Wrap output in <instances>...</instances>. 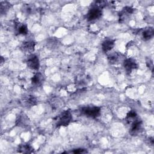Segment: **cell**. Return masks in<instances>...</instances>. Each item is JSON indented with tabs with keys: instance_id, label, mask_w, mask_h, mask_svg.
Instances as JSON below:
<instances>
[{
	"instance_id": "cell-1",
	"label": "cell",
	"mask_w": 154,
	"mask_h": 154,
	"mask_svg": "<svg viewBox=\"0 0 154 154\" xmlns=\"http://www.w3.org/2000/svg\"><path fill=\"white\" fill-rule=\"evenodd\" d=\"M72 120V116L69 110H65L62 112L57 120V126H67Z\"/></svg>"
},
{
	"instance_id": "cell-2",
	"label": "cell",
	"mask_w": 154,
	"mask_h": 154,
	"mask_svg": "<svg viewBox=\"0 0 154 154\" xmlns=\"http://www.w3.org/2000/svg\"><path fill=\"white\" fill-rule=\"evenodd\" d=\"M80 111L84 116L92 119H96L100 114V108L96 106H84L81 109Z\"/></svg>"
},
{
	"instance_id": "cell-3",
	"label": "cell",
	"mask_w": 154,
	"mask_h": 154,
	"mask_svg": "<svg viewBox=\"0 0 154 154\" xmlns=\"http://www.w3.org/2000/svg\"><path fill=\"white\" fill-rule=\"evenodd\" d=\"M131 128L129 129V133L131 135L136 136L140 134L143 131V122L138 117L135 120L129 123Z\"/></svg>"
},
{
	"instance_id": "cell-4",
	"label": "cell",
	"mask_w": 154,
	"mask_h": 154,
	"mask_svg": "<svg viewBox=\"0 0 154 154\" xmlns=\"http://www.w3.org/2000/svg\"><path fill=\"white\" fill-rule=\"evenodd\" d=\"M102 15V9L91 6L87 14V19L88 21H93L99 19Z\"/></svg>"
},
{
	"instance_id": "cell-5",
	"label": "cell",
	"mask_w": 154,
	"mask_h": 154,
	"mask_svg": "<svg viewBox=\"0 0 154 154\" xmlns=\"http://www.w3.org/2000/svg\"><path fill=\"white\" fill-rule=\"evenodd\" d=\"M27 66L32 70H38L40 67V61L37 55L30 54L28 55L26 61Z\"/></svg>"
},
{
	"instance_id": "cell-6",
	"label": "cell",
	"mask_w": 154,
	"mask_h": 154,
	"mask_svg": "<svg viewBox=\"0 0 154 154\" xmlns=\"http://www.w3.org/2000/svg\"><path fill=\"white\" fill-rule=\"evenodd\" d=\"M134 9L131 7L126 6L124 7L119 13V22L121 23L126 22L134 13Z\"/></svg>"
},
{
	"instance_id": "cell-7",
	"label": "cell",
	"mask_w": 154,
	"mask_h": 154,
	"mask_svg": "<svg viewBox=\"0 0 154 154\" xmlns=\"http://www.w3.org/2000/svg\"><path fill=\"white\" fill-rule=\"evenodd\" d=\"M123 67L127 73H131L134 70L137 69L138 64L134 59L129 58L123 60Z\"/></svg>"
},
{
	"instance_id": "cell-8",
	"label": "cell",
	"mask_w": 154,
	"mask_h": 154,
	"mask_svg": "<svg viewBox=\"0 0 154 154\" xmlns=\"http://www.w3.org/2000/svg\"><path fill=\"white\" fill-rule=\"evenodd\" d=\"M35 43L33 41H27L22 43L20 47V49L25 53H32L35 49Z\"/></svg>"
},
{
	"instance_id": "cell-9",
	"label": "cell",
	"mask_w": 154,
	"mask_h": 154,
	"mask_svg": "<svg viewBox=\"0 0 154 154\" xmlns=\"http://www.w3.org/2000/svg\"><path fill=\"white\" fill-rule=\"evenodd\" d=\"M29 119L27 117L26 115H25V114L19 115L16 121V125L17 126L21 128H26L29 125Z\"/></svg>"
},
{
	"instance_id": "cell-10",
	"label": "cell",
	"mask_w": 154,
	"mask_h": 154,
	"mask_svg": "<svg viewBox=\"0 0 154 154\" xmlns=\"http://www.w3.org/2000/svg\"><path fill=\"white\" fill-rule=\"evenodd\" d=\"M123 55L119 52H113L108 57V60L111 64H117L122 60Z\"/></svg>"
},
{
	"instance_id": "cell-11",
	"label": "cell",
	"mask_w": 154,
	"mask_h": 154,
	"mask_svg": "<svg viewBox=\"0 0 154 154\" xmlns=\"http://www.w3.org/2000/svg\"><path fill=\"white\" fill-rule=\"evenodd\" d=\"M115 45V40L108 38L105 40L102 43V49L103 52H107L111 51Z\"/></svg>"
},
{
	"instance_id": "cell-12",
	"label": "cell",
	"mask_w": 154,
	"mask_h": 154,
	"mask_svg": "<svg viewBox=\"0 0 154 154\" xmlns=\"http://www.w3.org/2000/svg\"><path fill=\"white\" fill-rule=\"evenodd\" d=\"M44 81V76L40 72L35 73L31 78V83L33 85L40 86Z\"/></svg>"
},
{
	"instance_id": "cell-13",
	"label": "cell",
	"mask_w": 154,
	"mask_h": 154,
	"mask_svg": "<svg viewBox=\"0 0 154 154\" xmlns=\"http://www.w3.org/2000/svg\"><path fill=\"white\" fill-rule=\"evenodd\" d=\"M142 38L144 40L147 41L151 39L154 35V30L152 27H148L143 29L141 32Z\"/></svg>"
},
{
	"instance_id": "cell-14",
	"label": "cell",
	"mask_w": 154,
	"mask_h": 154,
	"mask_svg": "<svg viewBox=\"0 0 154 154\" xmlns=\"http://www.w3.org/2000/svg\"><path fill=\"white\" fill-rule=\"evenodd\" d=\"M17 151L22 153H31L34 152L33 148L29 144H20L17 148Z\"/></svg>"
},
{
	"instance_id": "cell-15",
	"label": "cell",
	"mask_w": 154,
	"mask_h": 154,
	"mask_svg": "<svg viewBox=\"0 0 154 154\" xmlns=\"http://www.w3.org/2000/svg\"><path fill=\"white\" fill-rule=\"evenodd\" d=\"M15 28L17 34L20 35H26L28 34V27L25 24H20L19 23H18L17 24H16Z\"/></svg>"
},
{
	"instance_id": "cell-16",
	"label": "cell",
	"mask_w": 154,
	"mask_h": 154,
	"mask_svg": "<svg viewBox=\"0 0 154 154\" xmlns=\"http://www.w3.org/2000/svg\"><path fill=\"white\" fill-rule=\"evenodd\" d=\"M137 118H138V116L136 112L134 110H131L127 114L126 117V120L128 123L129 124Z\"/></svg>"
},
{
	"instance_id": "cell-17",
	"label": "cell",
	"mask_w": 154,
	"mask_h": 154,
	"mask_svg": "<svg viewBox=\"0 0 154 154\" xmlns=\"http://www.w3.org/2000/svg\"><path fill=\"white\" fill-rule=\"evenodd\" d=\"M25 103L28 106H33L37 103V100L34 96H29L25 99Z\"/></svg>"
},
{
	"instance_id": "cell-18",
	"label": "cell",
	"mask_w": 154,
	"mask_h": 154,
	"mask_svg": "<svg viewBox=\"0 0 154 154\" xmlns=\"http://www.w3.org/2000/svg\"><path fill=\"white\" fill-rule=\"evenodd\" d=\"M11 4L7 1H2L0 3V10H1V13L3 14L4 13H5L8 10V9L10 8Z\"/></svg>"
},
{
	"instance_id": "cell-19",
	"label": "cell",
	"mask_w": 154,
	"mask_h": 154,
	"mask_svg": "<svg viewBox=\"0 0 154 154\" xmlns=\"http://www.w3.org/2000/svg\"><path fill=\"white\" fill-rule=\"evenodd\" d=\"M62 105V102L61 100L57 97L53 98L51 100V106L54 109H57L60 107H61Z\"/></svg>"
},
{
	"instance_id": "cell-20",
	"label": "cell",
	"mask_w": 154,
	"mask_h": 154,
	"mask_svg": "<svg viewBox=\"0 0 154 154\" xmlns=\"http://www.w3.org/2000/svg\"><path fill=\"white\" fill-rule=\"evenodd\" d=\"M106 4H107V2L105 1H96L93 2L91 6H94L102 9V8L105 7Z\"/></svg>"
},
{
	"instance_id": "cell-21",
	"label": "cell",
	"mask_w": 154,
	"mask_h": 154,
	"mask_svg": "<svg viewBox=\"0 0 154 154\" xmlns=\"http://www.w3.org/2000/svg\"><path fill=\"white\" fill-rule=\"evenodd\" d=\"M72 152L74 153H87V151L84 149H76L74 150H73Z\"/></svg>"
},
{
	"instance_id": "cell-22",
	"label": "cell",
	"mask_w": 154,
	"mask_h": 154,
	"mask_svg": "<svg viewBox=\"0 0 154 154\" xmlns=\"http://www.w3.org/2000/svg\"><path fill=\"white\" fill-rule=\"evenodd\" d=\"M147 64L149 68H152V70H153V63L152 61L149 60L148 61H147Z\"/></svg>"
}]
</instances>
